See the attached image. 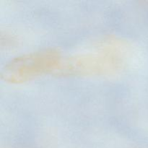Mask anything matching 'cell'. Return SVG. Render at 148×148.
I'll return each instance as SVG.
<instances>
[{"instance_id":"obj_1","label":"cell","mask_w":148,"mask_h":148,"mask_svg":"<svg viewBox=\"0 0 148 148\" xmlns=\"http://www.w3.org/2000/svg\"><path fill=\"white\" fill-rule=\"evenodd\" d=\"M118 42L105 41L96 50L74 55L62 60L56 75L77 76L114 73L123 65V56Z\"/></svg>"},{"instance_id":"obj_2","label":"cell","mask_w":148,"mask_h":148,"mask_svg":"<svg viewBox=\"0 0 148 148\" xmlns=\"http://www.w3.org/2000/svg\"><path fill=\"white\" fill-rule=\"evenodd\" d=\"M62 62V53L54 48L29 52L7 62L1 70V77L9 83H22L45 74H53Z\"/></svg>"}]
</instances>
